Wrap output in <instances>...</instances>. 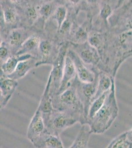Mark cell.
<instances>
[{
	"mask_svg": "<svg viewBox=\"0 0 132 148\" xmlns=\"http://www.w3.org/2000/svg\"><path fill=\"white\" fill-rule=\"evenodd\" d=\"M33 57V56L30 54H24L22 56L14 55L10 56L1 66V73L5 76H8L15 71L17 66L20 61L30 59Z\"/></svg>",
	"mask_w": 132,
	"mask_h": 148,
	"instance_id": "obj_10",
	"label": "cell"
},
{
	"mask_svg": "<svg viewBox=\"0 0 132 148\" xmlns=\"http://www.w3.org/2000/svg\"><path fill=\"white\" fill-rule=\"evenodd\" d=\"M29 37H27V33L24 29H13L10 32L7 37V44L12 47H19V49L22 44Z\"/></svg>",
	"mask_w": 132,
	"mask_h": 148,
	"instance_id": "obj_13",
	"label": "cell"
},
{
	"mask_svg": "<svg viewBox=\"0 0 132 148\" xmlns=\"http://www.w3.org/2000/svg\"><path fill=\"white\" fill-rule=\"evenodd\" d=\"M32 144L36 148H64L60 136L52 134L46 130Z\"/></svg>",
	"mask_w": 132,
	"mask_h": 148,
	"instance_id": "obj_7",
	"label": "cell"
},
{
	"mask_svg": "<svg viewBox=\"0 0 132 148\" xmlns=\"http://www.w3.org/2000/svg\"><path fill=\"white\" fill-rule=\"evenodd\" d=\"M73 40L74 42L77 44H83L87 42L89 34L87 31L82 27H77L74 30Z\"/></svg>",
	"mask_w": 132,
	"mask_h": 148,
	"instance_id": "obj_22",
	"label": "cell"
},
{
	"mask_svg": "<svg viewBox=\"0 0 132 148\" xmlns=\"http://www.w3.org/2000/svg\"><path fill=\"white\" fill-rule=\"evenodd\" d=\"M118 114L114 82L104 105L93 118L87 121L86 125H88L91 133L101 134L105 132L110 128Z\"/></svg>",
	"mask_w": 132,
	"mask_h": 148,
	"instance_id": "obj_1",
	"label": "cell"
},
{
	"mask_svg": "<svg viewBox=\"0 0 132 148\" xmlns=\"http://www.w3.org/2000/svg\"><path fill=\"white\" fill-rule=\"evenodd\" d=\"M109 91L105 93L100 97H99V98H98L97 99L95 100L91 103L89 109L88 113L87 121L88 120H90L92 118H93L94 116L98 112V111L104 105ZM86 124H87V123H86Z\"/></svg>",
	"mask_w": 132,
	"mask_h": 148,
	"instance_id": "obj_18",
	"label": "cell"
},
{
	"mask_svg": "<svg viewBox=\"0 0 132 148\" xmlns=\"http://www.w3.org/2000/svg\"><path fill=\"white\" fill-rule=\"evenodd\" d=\"M53 49V46L52 42L49 40H40L39 46V53H40L42 60L40 62H37L36 67L40 65L41 64H45L48 59L52 53Z\"/></svg>",
	"mask_w": 132,
	"mask_h": 148,
	"instance_id": "obj_16",
	"label": "cell"
},
{
	"mask_svg": "<svg viewBox=\"0 0 132 148\" xmlns=\"http://www.w3.org/2000/svg\"><path fill=\"white\" fill-rule=\"evenodd\" d=\"M114 82V79L107 73H100L98 77L97 91L92 99V103L105 93L109 91Z\"/></svg>",
	"mask_w": 132,
	"mask_h": 148,
	"instance_id": "obj_12",
	"label": "cell"
},
{
	"mask_svg": "<svg viewBox=\"0 0 132 148\" xmlns=\"http://www.w3.org/2000/svg\"><path fill=\"white\" fill-rule=\"evenodd\" d=\"M37 63L35 57L21 61L17 66L15 71L12 74L6 77L16 81L26 76L31 70L36 67Z\"/></svg>",
	"mask_w": 132,
	"mask_h": 148,
	"instance_id": "obj_11",
	"label": "cell"
},
{
	"mask_svg": "<svg viewBox=\"0 0 132 148\" xmlns=\"http://www.w3.org/2000/svg\"><path fill=\"white\" fill-rule=\"evenodd\" d=\"M2 17L3 21L9 25H13L17 20V13L16 9L12 6L2 5Z\"/></svg>",
	"mask_w": 132,
	"mask_h": 148,
	"instance_id": "obj_17",
	"label": "cell"
},
{
	"mask_svg": "<svg viewBox=\"0 0 132 148\" xmlns=\"http://www.w3.org/2000/svg\"><path fill=\"white\" fill-rule=\"evenodd\" d=\"M57 8L53 2H45L39 7V15L43 18H47L53 15Z\"/></svg>",
	"mask_w": 132,
	"mask_h": 148,
	"instance_id": "obj_21",
	"label": "cell"
},
{
	"mask_svg": "<svg viewBox=\"0 0 132 148\" xmlns=\"http://www.w3.org/2000/svg\"><path fill=\"white\" fill-rule=\"evenodd\" d=\"M17 86V81L1 74V109H3L7 106Z\"/></svg>",
	"mask_w": 132,
	"mask_h": 148,
	"instance_id": "obj_6",
	"label": "cell"
},
{
	"mask_svg": "<svg viewBox=\"0 0 132 148\" xmlns=\"http://www.w3.org/2000/svg\"><path fill=\"white\" fill-rule=\"evenodd\" d=\"M67 54L74 62L77 75L79 81L83 83H92L95 81V74L85 65L77 53L74 51L69 50Z\"/></svg>",
	"mask_w": 132,
	"mask_h": 148,
	"instance_id": "obj_4",
	"label": "cell"
},
{
	"mask_svg": "<svg viewBox=\"0 0 132 148\" xmlns=\"http://www.w3.org/2000/svg\"><path fill=\"white\" fill-rule=\"evenodd\" d=\"M10 56V49L9 46L6 42H2L1 44L0 47V56H1V60L3 61V63L8 59Z\"/></svg>",
	"mask_w": 132,
	"mask_h": 148,
	"instance_id": "obj_26",
	"label": "cell"
},
{
	"mask_svg": "<svg viewBox=\"0 0 132 148\" xmlns=\"http://www.w3.org/2000/svg\"><path fill=\"white\" fill-rule=\"evenodd\" d=\"M39 7L40 6L29 5L25 9V16L30 23H33L37 20L39 15Z\"/></svg>",
	"mask_w": 132,
	"mask_h": 148,
	"instance_id": "obj_24",
	"label": "cell"
},
{
	"mask_svg": "<svg viewBox=\"0 0 132 148\" xmlns=\"http://www.w3.org/2000/svg\"><path fill=\"white\" fill-rule=\"evenodd\" d=\"M112 10V7L107 2H103L101 6L100 15L104 20L107 21L109 18L111 16Z\"/></svg>",
	"mask_w": 132,
	"mask_h": 148,
	"instance_id": "obj_25",
	"label": "cell"
},
{
	"mask_svg": "<svg viewBox=\"0 0 132 148\" xmlns=\"http://www.w3.org/2000/svg\"><path fill=\"white\" fill-rule=\"evenodd\" d=\"M67 9L65 5H60L57 7L52 15V18L57 22L58 30L67 18Z\"/></svg>",
	"mask_w": 132,
	"mask_h": 148,
	"instance_id": "obj_20",
	"label": "cell"
},
{
	"mask_svg": "<svg viewBox=\"0 0 132 148\" xmlns=\"http://www.w3.org/2000/svg\"><path fill=\"white\" fill-rule=\"evenodd\" d=\"M40 37L36 36H31L25 40L14 55L22 56L24 54H30L35 51H39L40 42ZM33 56V55H32Z\"/></svg>",
	"mask_w": 132,
	"mask_h": 148,
	"instance_id": "obj_14",
	"label": "cell"
},
{
	"mask_svg": "<svg viewBox=\"0 0 132 148\" xmlns=\"http://www.w3.org/2000/svg\"><path fill=\"white\" fill-rule=\"evenodd\" d=\"M45 130L49 133L60 136L67 128L77 123H80V120L70 113L59 111L54 109L49 116L43 118Z\"/></svg>",
	"mask_w": 132,
	"mask_h": 148,
	"instance_id": "obj_2",
	"label": "cell"
},
{
	"mask_svg": "<svg viewBox=\"0 0 132 148\" xmlns=\"http://www.w3.org/2000/svg\"><path fill=\"white\" fill-rule=\"evenodd\" d=\"M66 46V45H65L60 49L58 54L54 61L52 70L49 74L51 77V83L50 86L52 85V87H50V94L51 97L56 94L60 86L65 59L68 51Z\"/></svg>",
	"mask_w": 132,
	"mask_h": 148,
	"instance_id": "obj_3",
	"label": "cell"
},
{
	"mask_svg": "<svg viewBox=\"0 0 132 148\" xmlns=\"http://www.w3.org/2000/svg\"><path fill=\"white\" fill-rule=\"evenodd\" d=\"M131 144L128 140L126 131L114 138L106 148H130Z\"/></svg>",
	"mask_w": 132,
	"mask_h": 148,
	"instance_id": "obj_19",
	"label": "cell"
},
{
	"mask_svg": "<svg viewBox=\"0 0 132 148\" xmlns=\"http://www.w3.org/2000/svg\"><path fill=\"white\" fill-rule=\"evenodd\" d=\"M91 134L88 125H83L69 148H88Z\"/></svg>",
	"mask_w": 132,
	"mask_h": 148,
	"instance_id": "obj_15",
	"label": "cell"
},
{
	"mask_svg": "<svg viewBox=\"0 0 132 148\" xmlns=\"http://www.w3.org/2000/svg\"><path fill=\"white\" fill-rule=\"evenodd\" d=\"M101 35L99 33H91L89 34L87 42L91 47L98 50H102L103 45V39Z\"/></svg>",
	"mask_w": 132,
	"mask_h": 148,
	"instance_id": "obj_23",
	"label": "cell"
},
{
	"mask_svg": "<svg viewBox=\"0 0 132 148\" xmlns=\"http://www.w3.org/2000/svg\"><path fill=\"white\" fill-rule=\"evenodd\" d=\"M127 132V137L128 140L132 144V128L130 130L126 131Z\"/></svg>",
	"mask_w": 132,
	"mask_h": 148,
	"instance_id": "obj_27",
	"label": "cell"
},
{
	"mask_svg": "<svg viewBox=\"0 0 132 148\" xmlns=\"http://www.w3.org/2000/svg\"><path fill=\"white\" fill-rule=\"evenodd\" d=\"M45 130L44 119L40 111L37 108L27 128V137L29 141L32 143Z\"/></svg>",
	"mask_w": 132,
	"mask_h": 148,
	"instance_id": "obj_5",
	"label": "cell"
},
{
	"mask_svg": "<svg viewBox=\"0 0 132 148\" xmlns=\"http://www.w3.org/2000/svg\"><path fill=\"white\" fill-rule=\"evenodd\" d=\"M82 46H78L77 47V51L75 52L80 57L84 63L94 65L100 61V56L96 49L94 48L87 42L81 44Z\"/></svg>",
	"mask_w": 132,
	"mask_h": 148,
	"instance_id": "obj_9",
	"label": "cell"
},
{
	"mask_svg": "<svg viewBox=\"0 0 132 148\" xmlns=\"http://www.w3.org/2000/svg\"><path fill=\"white\" fill-rule=\"evenodd\" d=\"M76 75L77 72L74 62L70 56L67 54L65 59L63 73L60 86L56 94L54 96H57L60 94L64 90H65L66 89L69 88L70 86L69 85V84L70 83V81L75 77Z\"/></svg>",
	"mask_w": 132,
	"mask_h": 148,
	"instance_id": "obj_8",
	"label": "cell"
}]
</instances>
